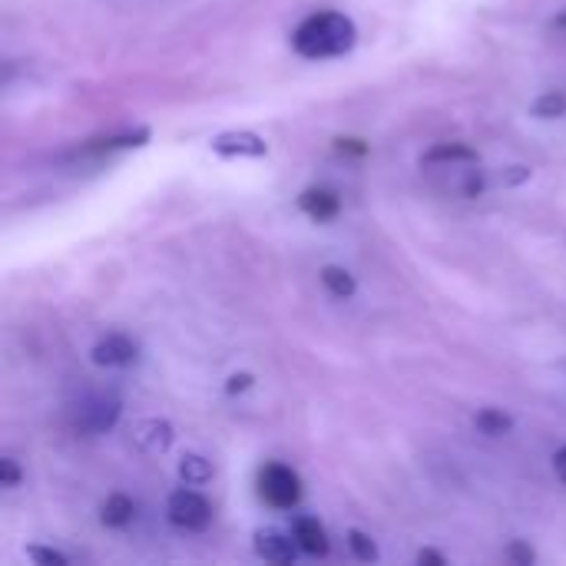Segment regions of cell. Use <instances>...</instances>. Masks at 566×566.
I'll use <instances>...</instances> for the list:
<instances>
[{
	"label": "cell",
	"instance_id": "obj_1",
	"mask_svg": "<svg viewBox=\"0 0 566 566\" xmlns=\"http://www.w3.org/2000/svg\"><path fill=\"white\" fill-rule=\"evenodd\" d=\"M355 23L345 13L322 10L298 23V30L292 33V46L305 60H332L348 53L355 46Z\"/></svg>",
	"mask_w": 566,
	"mask_h": 566
},
{
	"label": "cell",
	"instance_id": "obj_2",
	"mask_svg": "<svg viewBox=\"0 0 566 566\" xmlns=\"http://www.w3.org/2000/svg\"><path fill=\"white\" fill-rule=\"evenodd\" d=\"M259 494L275 511H292L302 501V481L285 464H265L259 471Z\"/></svg>",
	"mask_w": 566,
	"mask_h": 566
},
{
	"label": "cell",
	"instance_id": "obj_3",
	"mask_svg": "<svg viewBox=\"0 0 566 566\" xmlns=\"http://www.w3.org/2000/svg\"><path fill=\"white\" fill-rule=\"evenodd\" d=\"M119 421V401L116 398H86L70 411V424L76 434H106Z\"/></svg>",
	"mask_w": 566,
	"mask_h": 566
},
{
	"label": "cell",
	"instance_id": "obj_4",
	"mask_svg": "<svg viewBox=\"0 0 566 566\" xmlns=\"http://www.w3.org/2000/svg\"><path fill=\"white\" fill-rule=\"evenodd\" d=\"M166 514H169V521L176 524V527H182V531H206L209 524H212V507H209V501L202 497V494H196V491H176V494H169V504H166Z\"/></svg>",
	"mask_w": 566,
	"mask_h": 566
},
{
	"label": "cell",
	"instance_id": "obj_5",
	"mask_svg": "<svg viewBox=\"0 0 566 566\" xmlns=\"http://www.w3.org/2000/svg\"><path fill=\"white\" fill-rule=\"evenodd\" d=\"M136 358H139V348L126 335H106L93 345V361L99 368H129L136 365Z\"/></svg>",
	"mask_w": 566,
	"mask_h": 566
},
{
	"label": "cell",
	"instance_id": "obj_6",
	"mask_svg": "<svg viewBox=\"0 0 566 566\" xmlns=\"http://www.w3.org/2000/svg\"><path fill=\"white\" fill-rule=\"evenodd\" d=\"M212 149L219 156H265L269 153V143L255 133H222L212 139Z\"/></svg>",
	"mask_w": 566,
	"mask_h": 566
},
{
	"label": "cell",
	"instance_id": "obj_7",
	"mask_svg": "<svg viewBox=\"0 0 566 566\" xmlns=\"http://www.w3.org/2000/svg\"><path fill=\"white\" fill-rule=\"evenodd\" d=\"M133 444H136L143 454H163V451H169V444H172V428H169L166 421H159V418L143 421V424H136V431H133Z\"/></svg>",
	"mask_w": 566,
	"mask_h": 566
},
{
	"label": "cell",
	"instance_id": "obj_8",
	"mask_svg": "<svg viewBox=\"0 0 566 566\" xmlns=\"http://www.w3.org/2000/svg\"><path fill=\"white\" fill-rule=\"evenodd\" d=\"M255 551L269 564H292L298 544H295V537H285L279 531H262V534H255Z\"/></svg>",
	"mask_w": 566,
	"mask_h": 566
},
{
	"label": "cell",
	"instance_id": "obj_9",
	"mask_svg": "<svg viewBox=\"0 0 566 566\" xmlns=\"http://www.w3.org/2000/svg\"><path fill=\"white\" fill-rule=\"evenodd\" d=\"M298 206H302V212H305L308 219L328 222V219L338 216L342 199H338V192H332V189H305V192L298 196Z\"/></svg>",
	"mask_w": 566,
	"mask_h": 566
},
{
	"label": "cell",
	"instance_id": "obj_10",
	"mask_svg": "<svg viewBox=\"0 0 566 566\" xmlns=\"http://www.w3.org/2000/svg\"><path fill=\"white\" fill-rule=\"evenodd\" d=\"M292 537L298 544V551L312 554V557H325L328 554V534L315 517H298L292 527Z\"/></svg>",
	"mask_w": 566,
	"mask_h": 566
},
{
	"label": "cell",
	"instance_id": "obj_11",
	"mask_svg": "<svg viewBox=\"0 0 566 566\" xmlns=\"http://www.w3.org/2000/svg\"><path fill=\"white\" fill-rule=\"evenodd\" d=\"M322 285L328 289V295H335V298H352L355 292H358V282H355V275L348 272V269H342V265H325L322 269Z\"/></svg>",
	"mask_w": 566,
	"mask_h": 566
},
{
	"label": "cell",
	"instance_id": "obj_12",
	"mask_svg": "<svg viewBox=\"0 0 566 566\" xmlns=\"http://www.w3.org/2000/svg\"><path fill=\"white\" fill-rule=\"evenodd\" d=\"M133 517H136V504L126 494H109L106 497V504H103V524L106 527H116V531L129 527Z\"/></svg>",
	"mask_w": 566,
	"mask_h": 566
},
{
	"label": "cell",
	"instance_id": "obj_13",
	"mask_svg": "<svg viewBox=\"0 0 566 566\" xmlns=\"http://www.w3.org/2000/svg\"><path fill=\"white\" fill-rule=\"evenodd\" d=\"M474 428L488 438H501V434H511L514 431V418L504 415L501 408H484L474 415Z\"/></svg>",
	"mask_w": 566,
	"mask_h": 566
},
{
	"label": "cell",
	"instance_id": "obj_14",
	"mask_svg": "<svg viewBox=\"0 0 566 566\" xmlns=\"http://www.w3.org/2000/svg\"><path fill=\"white\" fill-rule=\"evenodd\" d=\"M212 464L206 461V458H199V454H186L182 461H179V478H182V484L186 488H202V484H209L212 481Z\"/></svg>",
	"mask_w": 566,
	"mask_h": 566
},
{
	"label": "cell",
	"instance_id": "obj_15",
	"mask_svg": "<svg viewBox=\"0 0 566 566\" xmlns=\"http://www.w3.org/2000/svg\"><path fill=\"white\" fill-rule=\"evenodd\" d=\"M428 163H478V153L461 146V143H451V146H438L428 153Z\"/></svg>",
	"mask_w": 566,
	"mask_h": 566
},
{
	"label": "cell",
	"instance_id": "obj_16",
	"mask_svg": "<svg viewBox=\"0 0 566 566\" xmlns=\"http://www.w3.org/2000/svg\"><path fill=\"white\" fill-rule=\"evenodd\" d=\"M534 116H541V119H557V116H566V93H560V90L544 93V96L534 103Z\"/></svg>",
	"mask_w": 566,
	"mask_h": 566
},
{
	"label": "cell",
	"instance_id": "obj_17",
	"mask_svg": "<svg viewBox=\"0 0 566 566\" xmlns=\"http://www.w3.org/2000/svg\"><path fill=\"white\" fill-rule=\"evenodd\" d=\"M348 547H352V554H355L358 560H365V564L378 560V547H375V541H371L368 534H361V531H352V534H348Z\"/></svg>",
	"mask_w": 566,
	"mask_h": 566
},
{
	"label": "cell",
	"instance_id": "obj_18",
	"mask_svg": "<svg viewBox=\"0 0 566 566\" xmlns=\"http://www.w3.org/2000/svg\"><path fill=\"white\" fill-rule=\"evenodd\" d=\"M27 557L40 566H66V557L60 551H46V547H30Z\"/></svg>",
	"mask_w": 566,
	"mask_h": 566
},
{
	"label": "cell",
	"instance_id": "obj_19",
	"mask_svg": "<svg viewBox=\"0 0 566 566\" xmlns=\"http://www.w3.org/2000/svg\"><path fill=\"white\" fill-rule=\"evenodd\" d=\"M20 478H23V474H20V464H17L13 458H3V461H0V484H3V488H17Z\"/></svg>",
	"mask_w": 566,
	"mask_h": 566
},
{
	"label": "cell",
	"instance_id": "obj_20",
	"mask_svg": "<svg viewBox=\"0 0 566 566\" xmlns=\"http://www.w3.org/2000/svg\"><path fill=\"white\" fill-rule=\"evenodd\" d=\"M507 557H511V560H517V564H534V551H531V547H524V544H511Z\"/></svg>",
	"mask_w": 566,
	"mask_h": 566
},
{
	"label": "cell",
	"instance_id": "obj_21",
	"mask_svg": "<svg viewBox=\"0 0 566 566\" xmlns=\"http://www.w3.org/2000/svg\"><path fill=\"white\" fill-rule=\"evenodd\" d=\"M252 385V375H232L229 378V395H239V391H245Z\"/></svg>",
	"mask_w": 566,
	"mask_h": 566
},
{
	"label": "cell",
	"instance_id": "obj_22",
	"mask_svg": "<svg viewBox=\"0 0 566 566\" xmlns=\"http://www.w3.org/2000/svg\"><path fill=\"white\" fill-rule=\"evenodd\" d=\"M554 471H557V478L566 484V448H560V451L554 454Z\"/></svg>",
	"mask_w": 566,
	"mask_h": 566
},
{
	"label": "cell",
	"instance_id": "obj_23",
	"mask_svg": "<svg viewBox=\"0 0 566 566\" xmlns=\"http://www.w3.org/2000/svg\"><path fill=\"white\" fill-rule=\"evenodd\" d=\"M418 560H421V564H444V557H441V554H434V551H421V554H418Z\"/></svg>",
	"mask_w": 566,
	"mask_h": 566
}]
</instances>
